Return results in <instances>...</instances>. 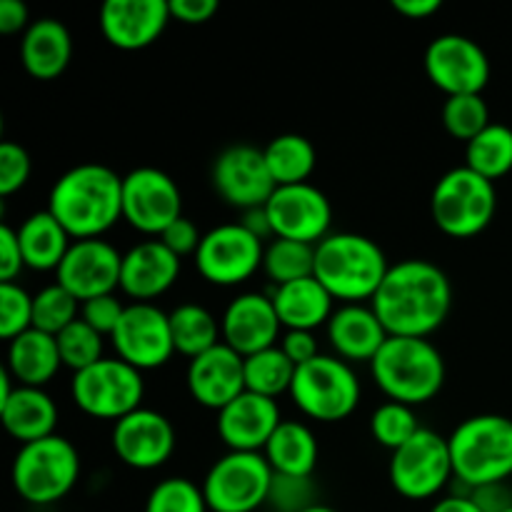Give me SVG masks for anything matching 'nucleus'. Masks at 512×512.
Wrapping results in <instances>:
<instances>
[{
  "label": "nucleus",
  "mask_w": 512,
  "mask_h": 512,
  "mask_svg": "<svg viewBox=\"0 0 512 512\" xmlns=\"http://www.w3.org/2000/svg\"><path fill=\"white\" fill-rule=\"evenodd\" d=\"M170 20L165 0H110L100 8V33L118 50H143L160 40Z\"/></svg>",
  "instance_id": "21"
},
{
  "label": "nucleus",
  "mask_w": 512,
  "mask_h": 512,
  "mask_svg": "<svg viewBox=\"0 0 512 512\" xmlns=\"http://www.w3.org/2000/svg\"><path fill=\"white\" fill-rule=\"evenodd\" d=\"M123 313L125 305L120 303L118 295H100V298L83 303V308H80V320H85L90 328L98 330L105 338H110V335L115 333V328H118Z\"/></svg>",
  "instance_id": "45"
},
{
  "label": "nucleus",
  "mask_w": 512,
  "mask_h": 512,
  "mask_svg": "<svg viewBox=\"0 0 512 512\" xmlns=\"http://www.w3.org/2000/svg\"><path fill=\"white\" fill-rule=\"evenodd\" d=\"M498 193L493 180L483 178L468 165L448 170L430 195V215L438 230L450 238H475L495 218Z\"/></svg>",
  "instance_id": "6"
},
{
  "label": "nucleus",
  "mask_w": 512,
  "mask_h": 512,
  "mask_svg": "<svg viewBox=\"0 0 512 512\" xmlns=\"http://www.w3.org/2000/svg\"><path fill=\"white\" fill-rule=\"evenodd\" d=\"M110 343L118 358L140 373L163 368L175 355L170 313L153 303L125 305V313L115 333L110 335Z\"/></svg>",
  "instance_id": "14"
},
{
  "label": "nucleus",
  "mask_w": 512,
  "mask_h": 512,
  "mask_svg": "<svg viewBox=\"0 0 512 512\" xmlns=\"http://www.w3.org/2000/svg\"><path fill=\"white\" fill-rule=\"evenodd\" d=\"M295 370L298 368L290 363L288 355L280 350V345H275V348L245 358V390L278 400L293 388Z\"/></svg>",
  "instance_id": "35"
},
{
  "label": "nucleus",
  "mask_w": 512,
  "mask_h": 512,
  "mask_svg": "<svg viewBox=\"0 0 512 512\" xmlns=\"http://www.w3.org/2000/svg\"><path fill=\"white\" fill-rule=\"evenodd\" d=\"M145 512H210L200 485L188 478H165L150 490Z\"/></svg>",
  "instance_id": "41"
},
{
  "label": "nucleus",
  "mask_w": 512,
  "mask_h": 512,
  "mask_svg": "<svg viewBox=\"0 0 512 512\" xmlns=\"http://www.w3.org/2000/svg\"><path fill=\"white\" fill-rule=\"evenodd\" d=\"M278 313L280 323L285 330H310L315 333L318 328H328L333 318L335 298L323 288L318 278L295 280V283L280 285L270 293Z\"/></svg>",
  "instance_id": "28"
},
{
  "label": "nucleus",
  "mask_w": 512,
  "mask_h": 512,
  "mask_svg": "<svg viewBox=\"0 0 512 512\" xmlns=\"http://www.w3.org/2000/svg\"><path fill=\"white\" fill-rule=\"evenodd\" d=\"M55 340H58L60 360H63L65 368H70L73 373L93 368L95 363H100V360H103L105 335H100L98 330L90 328L85 320L78 318L73 325H68V328H65Z\"/></svg>",
  "instance_id": "39"
},
{
  "label": "nucleus",
  "mask_w": 512,
  "mask_h": 512,
  "mask_svg": "<svg viewBox=\"0 0 512 512\" xmlns=\"http://www.w3.org/2000/svg\"><path fill=\"white\" fill-rule=\"evenodd\" d=\"M263 153L278 188L308 183V178L315 170V163H318L313 143L298 133L278 135V138H273L265 145Z\"/></svg>",
  "instance_id": "33"
},
{
  "label": "nucleus",
  "mask_w": 512,
  "mask_h": 512,
  "mask_svg": "<svg viewBox=\"0 0 512 512\" xmlns=\"http://www.w3.org/2000/svg\"><path fill=\"white\" fill-rule=\"evenodd\" d=\"M203 235L205 233H200L198 225H195L193 220L185 218V215H183V218L175 220V223L170 225V228L165 230V233L160 235L158 240L165 245V248L173 250V253L178 255L180 260H183L185 255H193V258H195L200 243H203Z\"/></svg>",
  "instance_id": "46"
},
{
  "label": "nucleus",
  "mask_w": 512,
  "mask_h": 512,
  "mask_svg": "<svg viewBox=\"0 0 512 512\" xmlns=\"http://www.w3.org/2000/svg\"><path fill=\"white\" fill-rule=\"evenodd\" d=\"M318 505V488L313 478H295V475H273L268 508L275 512H305Z\"/></svg>",
  "instance_id": "43"
},
{
  "label": "nucleus",
  "mask_w": 512,
  "mask_h": 512,
  "mask_svg": "<svg viewBox=\"0 0 512 512\" xmlns=\"http://www.w3.org/2000/svg\"><path fill=\"white\" fill-rule=\"evenodd\" d=\"M0 420H3L5 433L20 445L38 443L55 435L58 405L43 388L18 385L13 395L0 403Z\"/></svg>",
  "instance_id": "27"
},
{
  "label": "nucleus",
  "mask_w": 512,
  "mask_h": 512,
  "mask_svg": "<svg viewBox=\"0 0 512 512\" xmlns=\"http://www.w3.org/2000/svg\"><path fill=\"white\" fill-rule=\"evenodd\" d=\"M443 125L455 140L465 145L490 125V108L483 95H455L443 105Z\"/></svg>",
  "instance_id": "40"
},
{
  "label": "nucleus",
  "mask_w": 512,
  "mask_h": 512,
  "mask_svg": "<svg viewBox=\"0 0 512 512\" xmlns=\"http://www.w3.org/2000/svg\"><path fill=\"white\" fill-rule=\"evenodd\" d=\"M273 468L263 453H228L213 463L203 480L210 512H255L268 505Z\"/></svg>",
  "instance_id": "10"
},
{
  "label": "nucleus",
  "mask_w": 512,
  "mask_h": 512,
  "mask_svg": "<svg viewBox=\"0 0 512 512\" xmlns=\"http://www.w3.org/2000/svg\"><path fill=\"white\" fill-rule=\"evenodd\" d=\"M370 305L388 335L430 338L448 320L453 308V285L440 265L408 258L390 265Z\"/></svg>",
  "instance_id": "1"
},
{
  "label": "nucleus",
  "mask_w": 512,
  "mask_h": 512,
  "mask_svg": "<svg viewBox=\"0 0 512 512\" xmlns=\"http://www.w3.org/2000/svg\"><path fill=\"white\" fill-rule=\"evenodd\" d=\"M305 512H338L335 508H330V505H323V503H318V505H313V508H308Z\"/></svg>",
  "instance_id": "55"
},
{
  "label": "nucleus",
  "mask_w": 512,
  "mask_h": 512,
  "mask_svg": "<svg viewBox=\"0 0 512 512\" xmlns=\"http://www.w3.org/2000/svg\"><path fill=\"white\" fill-rule=\"evenodd\" d=\"M30 173H33V160H30L28 150L13 140H5L0 145V195L10 198L23 190L30 180Z\"/></svg>",
  "instance_id": "44"
},
{
  "label": "nucleus",
  "mask_w": 512,
  "mask_h": 512,
  "mask_svg": "<svg viewBox=\"0 0 512 512\" xmlns=\"http://www.w3.org/2000/svg\"><path fill=\"white\" fill-rule=\"evenodd\" d=\"M430 512H483L478 508V505L473 503V498L470 495H445V498H440L438 503L430 508Z\"/></svg>",
  "instance_id": "54"
},
{
  "label": "nucleus",
  "mask_w": 512,
  "mask_h": 512,
  "mask_svg": "<svg viewBox=\"0 0 512 512\" xmlns=\"http://www.w3.org/2000/svg\"><path fill=\"white\" fill-rule=\"evenodd\" d=\"M370 373L385 398L415 408L440 395L445 385V360L428 338L390 335L370 363Z\"/></svg>",
  "instance_id": "4"
},
{
  "label": "nucleus",
  "mask_w": 512,
  "mask_h": 512,
  "mask_svg": "<svg viewBox=\"0 0 512 512\" xmlns=\"http://www.w3.org/2000/svg\"><path fill=\"white\" fill-rule=\"evenodd\" d=\"M48 210L73 240L103 238L123 220V178L108 165H75L53 183Z\"/></svg>",
  "instance_id": "2"
},
{
  "label": "nucleus",
  "mask_w": 512,
  "mask_h": 512,
  "mask_svg": "<svg viewBox=\"0 0 512 512\" xmlns=\"http://www.w3.org/2000/svg\"><path fill=\"white\" fill-rule=\"evenodd\" d=\"M80 478V455L70 440L60 435L20 445L10 480L25 503L53 505L75 488Z\"/></svg>",
  "instance_id": "7"
},
{
  "label": "nucleus",
  "mask_w": 512,
  "mask_h": 512,
  "mask_svg": "<svg viewBox=\"0 0 512 512\" xmlns=\"http://www.w3.org/2000/svg\"><path fill=\"white\" fill-rule=\"evenodd\" d=\"M73 403L98 420H123L143 408L145 380L140 370L120 358H103L93 368L80 370L70 383Z\"/></svg>",
  "instance_id": "9"
},
{
  "label": "nucleus",
  "mask_w": 512,
  "mask_h": 512,
  "mask_svg": "<svg viewBox=\"0 0 512 512\" xmlns=\"http://www.w3.org/2000/svg\"><path fill=\"white\" fill-rule=\"evenodd\" d=\"M448 445L455 480L465 488L508 483L512 478V418L508 415H473L453 430Z\"/></svg>",
  "instance_id": "5"
},
{
  "label": "nucleus",
  "mask_w": 512,
  "mask_h": 512,
  "mask_svg": "<svg viewBox=\"0 0 512 512\" xmlns=\"http://www.w3.org/2000/svg\"><path fill=\"white\" fill-rule=\"evenodd\" d=\"M33 328V295L20 283H0V338L5 343Z\"/></svg>",
  "instance_id": "42"
},
{
  "label": "nucleus",
  "mask_w": 512,
  "mask_h": 512,
  "mask_svg": "<svg viewBox=\"0 0 512 512\" xmlns=\"http://www.w3.org/2000/svg\"><path fill=\"white\" fill-rule=\"evenodd\" d=\"M465 165L488 180H500L512 170V128L490 123L465 148Z\"/></svg>",
  "instance_id": "34"
},
{
  "label": "nucleus",
  "mask_w": 512,
  "mask_h": 512,
  "mask_svg": "<svg viewBox=\"0 0 512 512\" xmlns=\"http://www.w3.org/2000/svg\"><path fill=\"white\" fill-rule=\"evenodd\" d=\"M73 58V38L55 18L33 20L20 40V60L35 80H55L65 73Z\"/></svg>",
  "instance_id": "26"
},
{
  "label": "nucleus",
  "mask_w": 512,
  "mask_h": 512,
  "mask_svg": "<svg viewBox=\"0 0 512 512\" xmlns=\"http://www.w3.org/2000/svg\"><path fill=\"white\" fill-rule=\"evenodd\" d=\"M265 460L278 475L313 478L318 468V440L313 430L300 420H283L263 450Z\"/></svg>",
  "instance_id": "31"
},
{
  "label": "nucleus",
  "mask_w": 512,
  "mask_h": 512,
  "mask_svg": "<svg viewBox=\"0 0 512 512\" xmlns=\"http://www.w3.org/2000/svg\"><path fill=\"white\" fill-rule=\"evenodd\" d=\"M80 308H83V303L73 293H68L63 285H48L33 295V328L58 338L68 325H73L80 318Z\"/></svg>",
  "instance_id": "37"
},
{
  "label": "nucleus",
  "mask_w": 512,
  "mask_h": 512,
  "mask_svg": "<svg viewBox=\"0 0 512 512\" xmlns=\"http://www.w3.org/2000/svg\"><path fill=\"white\" fill-rule=\"evenodd\" d=\"M213 188L220 198L238 210L265 208L275 193V180L270 175L265 153L255 145H230L213 163Z\"/></svg>",
  "instance_id": "17"
},
{
  "label": "nucleus",
  "mask_w": 512,
  "mask_h": 512,
  "mask_svg": "<svg viewBox=\"0 0 512 512\" xmlns=\"http://www.w3.org/2000/svg\"><path fill=\"white\" fill-rule=\"evenodd\" d=\"M425 73L448 98L483 95L490 83V60L475 40L458 33L438 35L425 50Z\"/></svg>",
  "instance_id": "15"
},
{
  "label": "nucleus",
  "mask_w": 512,
  "mask_h": 512,
  "mask_svg": "<svg viewBox=\"0 0 512 512\" xmlns=\"http://www.w3.org/2000/svg\"><path fill=\"white\" fill-rule=\"evenodd\" d=\"M123 273V255L108 240H73L68 255L55 273V283L73 293L80 303L113 295L120 288Z\"/></svg>",
  "instance_id": "18"
},
{
  "label": "nucleus",
  "mask_w": 512,
  "mask_h": 512,
  "mask_svg": "<svg viewBox=\"0 0 512 512\" xmlns=\"http://www.w3.org/2000/svg\"><path fill=\"white\" fill-rule=\"evenodd\" d=\"M420 430H423V425L418 423V415L410 405L388 400V403L378 405L375 413L370 415V435H373L375 443L388 448L390 453L410 443Z\"/></svg>",
  "instance_id": "38"
},
{
  "label": "nucleus",
  "mask_w": 512,
  "mask_h": 512,
  "mask_svg": "<svg viewBox=\"0 0 512 512\" xmlns=\"http://www.w3.org/2000/svg\"><path fill=\"white\" fill-rule=\"evenodd\" d=\"M505 512H512V508H510V510H505Z\"/></svg>",
  "instance_id": "56"
},
{
  "label": "nucleus",
  "mask_w": 512,
  "mask_h": 512,
  "mask_svg": "<svg viewBox=\"0 0 512 512\" xmlns=\"http://www.w3.org/2000/svg\"><path fill=\"white\" fill-rule=\"evenodd\" d=\"M388 338L373 305H340L328 323L330 345L345 363H373Z\"/></svg>",
  "instance_id": "25"
},
{
  "label": "nucleus",
  "mask_w": 512,
  "mask_h": 512,
  "mask_svg": "<svg viewBox=\"0 0 512 512\" xmlns=\"http://www.w3.org/2000/svg\"><path fill=\"white\" fill-rule=\"evenodd\" d=\"M390 263L375 240L360 233H330L315 245V278L343 305L373 300Z\"/></svg>",
  "instance_id": "3"
},
{
  "label": "nucleus",
  "mask_w": 512,
  "mask_h": 512,
  "mask_svg": "<svg viewBox=\"0 0 512 512\" xmlns=\"http://www.w3.org/2000/svg\"><path fill=\"white\" fill-rule=\"evenodd\" d=\"M265 213L275 238L308 245L323 243L333 225V205L328 195L310 183L275 188L265 205Z\"/></svg>",
  "instance_id": "16"
},
{
  "label": "nucleus",
  "mask_w": 512,
  "mask_h": 512,
  "mask_svg": "<svg viewBox=\"0 0 512 512\" xmlns=\"http://www.w3.org/2000/svg\"><path fill=\"white\" fill-rule=\"evenodd\" d=\"M360 395L363 388L358 375L338 355H320L300 365L290 388L295 408L318 423H340L350 418L358 408Z\"/></svg>",
  "instance_id": "8"
},
{
  "label": "nucleus",
  "mask_w": 512,
  "mask_h": 512,
  "mask_svg": "<svg viewBox=\"0 0 512 512\" xmlns=\"http://www.w3.org/2000/svg\"><path fill=\"white\" fill-rule=\"evenodd\" d=\"M395 13L410 20H425L440 10V0H393Z\"/></svg>",
  "instance_id": "52"
},
{
  "label": "nucleus",
  "mask_w": 512,
  "mask_h": 512,
  "mask_svg": "<svg viewBox=\"0 0 512 512\" xmlns=\"http://www.w3.org/2000/svg\"><path fill=\"white\" fill-rule=\"evenodd\" d=\"M278 345L280 350L288 355L290 363H293L295 368L320 358L318 338H315V333H310V330H285Z\"/></svg>",
  "instance_id": "48"
},
{
  "label": "nucleus",
  "mask_w": 512,
  "mask_h": 512,
  "mask_svg": "<svg viewBox=\"0 0 512 512\" xmlns=\"http://www.w3.org/2000/svg\"><path fill=\"white\" fill-rule=\"evenodd\" d=\"M220 328H223V343L243 358H250L280 343L283 323L275 313L270 295L240 293L225 308Z\"/></svg>",
  "instance_id": "20"
},
{
  "label": "nucleus",
  "mask_w": 512,
  "mask_h": 512,
  "mask_svg": "<svg viewBox=\"0 0 512 512\" xmlns=\"http://www.w3.org/2000/svg\"><path fill=\"white\" fill-rule=\"evenodd\" d=\"M188 393L208 410H223L245 393V358L225 343L198 355L188 365Z\"/></svg>",
  "instance_id": "22"
},
{
  "label": "nucleus",
  "mask_w": 512,
  "mask_h": 512,
  "mask_svg": "<svg viewBox=\"0 0 512 512\" xmlns=\"http://www.w3.org/2000/svg\"><path fill=\"white\" fill-rule=\"evenodd\" d=\"M280 423L278 400L245 390L218 413V435L233 453H263Z\"/></svg>",
  "instance_id": "23"
},
{
  "label": "nucleus",
  "mask_w": 512,
  "mask_h": 512,
  "mask_svg": "<svg viewBox=\"0 0 512 512\" xmlns=\"http://www.w3.org/2000/svg\"><path fill=\"white\" fill-rule=\"evenodd\" d=\"M180 263L183 260L165 248L158 238L140 240L128 253H123L120 290L135 303H153L180 278Z\"/></svg>",
  "instance_id": "24"
},
{
  "label": "nucleus",
  "mask_w": 512,
  "mask_h": 512,
  "mask_svg": "<svg viewBox=\"0 0 512 512\" xmlns=\"http://www.w3.org/2000/svg\"><path fill=\"white\" fill-rule=\"evenodd\" d=\"M175 353L185 358H198L210 348L223 343V328L208 308L198 303H183L170 313Z\"/></svg>",
  "instance_id": "32"
},
{
  "label": "nucleus",
  "mask_w": 512,
  "mask_h": 512,
  "mask_svg": "<svg viewBox=\"0 0 512 512\" xmlns=\"http://www.w3.org/2000/svg\"><path fill=\"white\" fill-rule=\"evenodd\" d=\"M110 443L128 468L158 470L175 453V428L158 410L140 408L113 425Z\"/></svg>",
  "instance_id": "19"
},
{
  "label": "nucleus",
  "mask_w": 512,
  "mask_h": 512,
  "mask_svg": "<svg viewBox=\"0 0 512 512\" xmlns=\"http://www.w3.org/2000/svg\"><path fill=\"white\" fill-rule=\"evenodd\" d=\"M60 350L55 335L43 333V330L30 328L28 333L18 335L8 343V370L13 380L25 388H45L50 380L58 375Z\"/></svg>",
  "instance_id": "29"
},
{
  "label": "nucleus",
  "mask_w": 512,
  "mask_h": 512,
  "mask_svg": "<svg viewBox=\"0 0 512 512\" xmlns=\"http://www.w3.org/2000/svg\"><path fill=\"white\" fill-rule=\"evenodd\" d=\"M18 240L20 250H23L25 268L40 270V273H48V270L58 273L60 263L68 255L70 245H73L68 230L53 218L48 208L38 210V213L28 215L23 220V225L18 228Z\"/></svg>",
  "instance_id": "30"
},
{
  "label": "nucleus",
  "mask_w": 512,
  "mask_h": 512,
  "mask_svg": "<svg viewBox=\"0 0 512 512\" xmlns=\"http://www.w3.org/2000/svg\"><path fill=\"white\" fill-rule=\"evenodd\" d=\"M240 223L245 225V228L250 230V233L255 235V238H260L265 243V240L275 238L273 235V228H270V220H268V213H265V208H253V210H245L243 213V220Z\"/></svg>",
  "instance_id": "53"
},
{
  "label": "nucleus",
  "mask_w": 512,
  "mask_h": 512,
  "mask_svg": "<svg viewBox=\"0 0 512 512\" xmlns=\"http://www.w3.org/2000/svg\"><path fill=\"white\" fill-rule=\"evenodd\" d=\"M183 218V193L160 168H135L123 175V220L138 233L160 238Z\"/></svg>",
  "instance_id": "13"
},
{
  "label": "nucleus",
  "mask_w": 512,
  "mask_h": 512,
  "mask_svg": "<svg viewBox=\"0 0 512 512\" xmlns=\"http://www.w3.org/2000/svg\"><path fill=\"white\" fill-rule=\"evenodd\" d=\"M23 268L25 258L23 250H20L18 230L3 225L0 228V283H15Z\"/></svg>",
  "instance_id": "47"
},
{
  "label": "nucleus",
  "mask_w": 512,
  "mask_h": 512,
  "mask_svg": "<svg viewBox=\"0 0 512 512\" xmlns=\"http://www.w3.org/2000/svg\"><path fill=\"white\" fill-rule=\"evenodd\" d=\"M473 503L478 505L483 512H505L512 508V490L508 483H493L483 485V488H475L470 493Z\"/></svg>",
  "instance_id": "50"
},
{
  "label": "nucleus",
  "mask_w": 512,
  "mask_h": 512,
  "mask_svg": "<svg viewBox=\"0 0 512 512\" xmlns=\"http://www.w3.org/2000/svg\"><path fill=\"white\" fill-rule=\"evenodd\" d=\"M170 18L185 25H203L218 13L215 0H170Z\"/></svg>",
  "instance_id": "49"
},
{
  "label": "nucleus",
  "mask_w": 512,
  "mask_h": 512,
  "mask_svg": "<svg viewBox=\"0 0 512 512\" xmlns=\"http://www.w3.org/2000/svg\"><path fill=\"white\" fill-rule=\"evenodd\" d=\"M263 273L275 288L315 275V245L275 238L265 245Z\"/></svg>",
  "instance_id": "36"
},
{
  "label": "nucleus",
  "mask_w": 512,
  "mask_h": 512,
  "mask_svg": "<svg viewBox=\"0 0 512 512\" xmlns=\"http://www.w3.org/2000/svg\"><path fill=\"white\" fill-rule=\"evenodd\" d=\"M30 25V13L20 0H0V33H25Z\"/></svg>",
  "instance_id": "51"
},
{
  "label": "nucleus",
  "mask_w": 512,
  "mask_h": 512,
  "mask_svg": "<svg viewBox=\"0 0 512 512\" xmlns=\"http://www.w3.org/2000/svg\"><path fill=\"white\" fill-rule=\"evenodd\" d=\"M390 485L405 500L438 498L455 480L448 438L423 428L410 443L390 455Z\"/></svg>",
  "instance_id": "11"
},
{
  "label": "nucleus",
  "mask_w": 512,
  "mask_h": 512,
  "mask_svg": "<svg viewBox=\"0 0 512 512\" xmlns=\"http://www.w3.org/2000/svg\"><path fill=\"white\" fill-rule=\"evenodd\" d=\"M265 245L243 223H225L203 235L195 268L218 288H235L263 268Z\"/></svg>",
  "instance_id": "12"
}]
</instances>
